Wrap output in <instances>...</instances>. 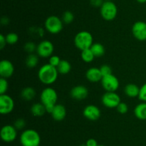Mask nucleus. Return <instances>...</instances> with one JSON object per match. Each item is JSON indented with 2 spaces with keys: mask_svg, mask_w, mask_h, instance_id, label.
<instances>
[{
  "mask_svg": "<svg viewBox=\"0 0 146 146\" xmlns=\"http://www.w3.org/2000/svg\"><path fill=\"white\" fill-rule=\"evenodd\" d=\"M61 19L64 24H71L74 20V14L71 11H66L63 14Z\"/></svg>",
  "mask_w": 146,
  "mask_h": 146,
  "instance_id": "nucleus-26",
  "label": "nucleus"
},
{
  "mask_svg": "<svg viewBox=\"0 0 146 146\" xmlns=\"http://www.w3.org/2000/svg\"><path fill=\"white\" fill-rule=\"evenodd\" d=\"M117 111L120 113V114H126L128 111V106L126 103L123 102H121L116 107Z\"/></svg>",
  "mask_w": 146,
  "mask_h": 146,
  "instance_id": "nucleus-31",
  "label": "nucleus"
},
{
  "mask_svg": "<svg viewBox=\"0 0 146 146\" xmlns=\"http://www.w3.org/2000/svg\"><path fill=\"white\" fill-rule=\"evenodd\" d=\"M61 58L57 55H52L48 59V63L54 67H57L61 62Z\"/></svg>",
  "mask_w": 146,
  "mask_h": 146,
  "instance_id": "nucleus-33",
  "label": "nucleus"
},
{
  "mask_svg": "<svg viewBox=\"0 0 146 146\" xmlns=\"http://www.w3.org/2000/svg\"><path fill=\"white\" fill-rule=\"evenodd\" d=\"M9 88L8 81L6 78H0V94H6Z\"/></svg>",
  "mask_w": 146,
  "mask_h": 146,
  "instance_id": "nucleus-29",
  "label": "nucleus"
},
{
  "mask_svg": "<svg viewBox=\"0 0 146 146\" xmlns=\"http://www.w3.org/2000/svg\"><path fill=\"white\" fill-rule=\"evenodd\" d=\"M90 49L94 53L95 57H101L105 54V47L101 43H94Z\"/></svg>",
  "mask_w": 146,
  "mask_h": 146,
  "instance_id": "nucleus-23",
  "label": "nucleus"
},
{
  "mask_svg": "<svg viewBox=\"0 0 146 146\" xmlns=\"http://www.w3.org/2000/svg\"><path fill=\"white\" fill-rule=\"evenodd\" d=\"M98 146H106V145H98Z\"/></svg>",
  "mask_w": 146,
  "mask_h": 146,
  "instance_id": "nucleus-42",
  "label": "nucleus"
},
{
  "mask_svg": "<svg viewBox=\"0 0 146 146\" xmlns=\"http://www.w3.org/2000/svg\"><path fill=\"white\" fill-rule=\"evenodd\" d=\"M138 98L142 102H146V83L143 84L140 88V92L139 95H138Z\"/></svg>",
  "mask_w": 146,
  "mask_h": 146,
  "instance_id": "nucleus-34",
  "label": "nucleus"
},
{
  "mask_svg": "<svg viewBox=\"0 0 146 146\" xmlns=\"http://www.w3.org/2000/svg\"><path fill=\"white\" fill-rule=\"evenodd\" d=\"M38 54H36L34 53L29 54L26 58L25 64L28 68L33 69L37 66L38 64Z\"/></svg>",
  "mask_w": 146,
  "mask_h": 146,
  "instance_id": "nucleus-24",
  "label": "nucleus"
},
{
  "mask_svg": "<svg viewBox=\"0 0 146 146\" xmlns=\"http://www.w3.org/2000/svg\"><path fill=\"white\" fill-rule=\"evenodd\" d=\"M100 13L102 18L106 21H112L116 17L118 8L113 1H106L100 7Z\"/></svg>",
  "mask_w": 146,
  "mask_h": 146,
  "instance_id": "nucleus-6",
  "label": "nucleus"
},
{
  "mask_svg": "<svg viewBox=\"0 0 146 146\" xmlns=\"http://www.w3.org/2000/svg\"><path fill=\"white\" fill-rule=\"evenodd\" d=\"M7 44V40H6V36L3 34H0V50H3L6 47Z\"/></svg>",
  "mask_w": 146,
  "mask_h": 146,
  "instance_id": "nucleus-36",
  "label": "nucleus"
},
{
  "mask_svg": "<svg viewBox=\"0 0 146 146\" xmlns=\"http://www.w3.org/2000/svg\"><path fill=\"white\" fill-rule=\"evenodd\" d=\"M36 47L37 45H36V44L33 42H27L25 43L24 46V49L25 50L26 52L29 54H33L35 51H36Z\"/></svg>",
  "mask_w": 146,
  "mask_h": 146,
  "instance_id": "nucleus-28",
  "label": "nucleus"
},
{
  "mask_svg": "<svg viewBox=\"0 0 146 146\" xmlns=\"http://www.w3.org/2000/svg\"><path fill=\"white\" fill-rule=\"evenodd\" d=\"M31 113L35 117H41L46 113V110L43 103L36 102L31 107Z\"/></svg>",
  "mask_w": 146,
  "mask_h": 146,
  "instance_id": "nucleus-20",
  "label": "nucleus"
},
{
  "mask_svg": "<svg viewBox=\"0 0 146 146\" xmlns=\"http://www.w3.org/2000/svg\"><path fill=\"white\" fill-rule=\"evenodd\" d=\"M104 2V0H90V3L94 7H101Z\"/></svg>",
  "mask_w": 146,
  "mask_h": 146,
  "instance_id": "nucleus-37",
  "label": "nucleus"
},
{
  "mask_svg": "<svg viewBox=\"0 0 146 146\" xmlns=\"http://www.w3.org/2000/svg\"><path fill=\"white\" fill-rule=\"evenodd\" d=\"M33 29L32 33H34L35 36H38V37H43L44 35V29L41 27H38V28H31Z\"/></svg>",
  "mask_w": 146,
  "mask_h": 146,
  "instance_id": "nucleus-35",
  "label": "nucleus"
},
{
  "mask_svg": "<svg viewBox=\"0 0 146 146\" xmlns=\"http://www.w3.org/2000/svg\"><path fill=\"white\" fill-rule=\"evenodd\" d=\"M0 135L1 140L5 143H12L17 139V130L14 125H5L1 127Z\"/></svg>",
  "mask_w": 146,
  "mask_h": 146,
  "instance_id": "nucleus-9",
  "label": "nucleus"
},
{
  "mask_svg": "<svg viewBox=\"0 0 146 146\" xmlns=\"http://www.w3.org/2000/svg\"><path fill=\"white\" fill-rule=\"evenodd\" d=\"M58 73L61 74H67L71 72V64L68 60H61L59 64L56 67Z\"/></svg>",
  "mask_w": 146,
  "mask_h": 146,
  "instance_id": "nucleus-22",
  "label": "nucleus"
},
{
  "mask_svg": "<svg viewBox=\"0 0 146 146\" xmlns=\"http://www.w3.org/2000/svg\"><path fill=\"white\" fill-rule=\"evenodd\" d=\"M134 115L141 120H146V102H142L134 108Z\"/></svg>",
  "mask_w": 146,
  "mask_h": 146,
  "instance_id": "nucleus-19",
  "label": "nucleus"
},
{
  "mask_svg": "<svg viewBox=\"0 0 146 146\" xmlns=\"http://www.w3.org/2000/svg\"><path fill=\"white\" fill-rule=\"evenodd\" d=\"M99 69L101 70V72L102 74L103 77L112 74V69L108 64H103V65L100 67Z\"/></svg>",
  "mask_w": 146,
  "mask_h": 146,
  "instance_id": "nucleus-30",
  "label": "nucleus"
},
{
  "mask_svg": "<svg viewBox=\"0 0 146 146\" xmlns=\"http://www.w3.org/2000/svg\"><path fill=\"white\" fill-rule=\"evenodd\" d=\"M86 146H98V142L96 139L94 138H90L88 140H87V141L86 142Z\"/></svg>",
  "mask_w": 146,
  "mask_h": 146,
  "instance_id": "nucleus-38",
  "label": "nucleus"
},
{
  "mask_svg": "<svg viewBox=\"0 0 146 146\" xmlns=\"http://www.w3.org/2000/svg\"><path fill=\"white\" fill-rule=\"evenodd\" d=\"M86 77L91 82H98L101 81L103 75L99 68L93 67L87 70L86 72Z\"/></svg>",
  "mask_w": 146,
  "mask_h": 146,
  "instance_id": "nucleus-17",
  "label": "nucleus"
},
{
  "mask_svg": "<svg viewBox=\"0 0 146 146\" xmlns=\"http://www.w3.org/2000/svg\"><path fill=\"white\" fill-rule=\"evenodd\" d=\"M1 23L3 25H7L9 23V19L7 17H3L1 19Z\"/></svg>",
  "mask_w": 146,
  "mask_h": 146,
  "instance_id": "nucleus-39",
  "label": "nucleus"
},
{
  "mask_svg": "<svg viewBox=\"0 0 146 146\" xmlns=\"http://www.w3.org/2000/svg\"><path fill=\"white\" fill-rule=\"evenodd\" d=\"M79 146H86V144H81V145H80Z\"/></svg>",
  "mask_w": 146,
  "mask_h": 146,
  "instance_id": "nucleus-41",
  "label": "nucleus"
},
{
  "mask_svg": "<svg viewBox=\"0 0 146 146\" xmlns=\"http://www.w3.org/2000/svg\"><path fill=\"white\" fill-rule=\"evenodd\" d=\"M105 1H112L113 0H105Z\"/></svg>",
  "mask_w": 146,
  "mask_h": 146,
  "instance_id": "nucleus-43",
  "label": "nucleus"
},
{
  "mask_svg": "<svg viewBox=\"0 0 146 146\" xmlns=\"http://www.w3.org/2000/svg\"><path fill=\"white\" fill-rule=\"evenodd\" d=\"M94 44V39L91 33L88 31H81L76 34L74 37V44L78 50H82L90 49Z\"/></svg>",
  "mask_w": 146,
  "mask_h": 146,
  "instance_id": "nucleus-4",
  "label": "nucleus"
},
{
  "mask_svg": "<svg viewBox=\"0 0 146 146\" xmlns=\"http://www.w3.org/2000/svg\"><path fill=\"white\" fill-rule=\"evenodd\" d=\"M14 127L17 128V130H22L26 126V121L24 118H18L15 120L14 124Z\"/></svg>",
  "mask_w": 146,
  "mask_h": 146,
  "instance_id": "nucleus-32",
  "label": "nucleus"
},
{
  "mask_svg": "<svg viewBox=\"0 0 146 146\" xmlns=\"http://www.w3.org/2000/svg\"><path fill=\"white\" fill-rule=\"evenodd\" d=\"M40 99H41V102L45 106L46 113L51 114L54 110V106L57 104L58 94L53 87H47L41 92Z\"/></svg>",
  "mask_w": 146,
  "mask_h": 146,
  "instance_id": "nucleus-2",
  "label": "nucleus"
},
{
  "mask_svg": "<svg viewBox=\"0 0 146 146\" xmlns=\"http://www.w3.org/2000/svg\"><path fill=\"white\" fill-rule=\"evenodd\" d=\"M103 104L107 108H116L121 103V100L120 96L115 92H106L101 98Z\"/></svg>",
  "mask_w": 146,
  "mask_h": 146,
  "instance_id": "nucleus-8",
  "label": "nucleus"
},
{
  "mask_svg": "<svg viewBox=\"0 0 146 146\" xmlns=\"http://www.w3.org/2000/svg\"><path fill=\"white\" fill-rule=\"evenodd\" d=\"M139 3H141V4H143V3H145L146 2V0H136Z\"/></svg>",
  "mask_w": 146,
  "mask_h": 146,
  "instance_id": "nucleus-40",
  "label": "nucleus"
},
{
  "mask_svg": "<svg viewBox=\"0 0 146 146\" xmlns=\"http://www.w3.org/2000/svg\"><path fill=\"white\" fill-rule=\"evenodd\" d=\"M84 117L91 121H96L101 117V112L99 107L95 104H88L83 110Z\"/></svg>",
  "mask_w": 146,
  "mask_h": 146,
  "instance_id": "nucleus-13",
  "label": "nucleus"
},
{
  "mask_svg": "<svg viewBox=\"0 0 146 146\" xmlns=\"http://www.w3.org/2000/svg\"><path fill=\"white\" fill-rule=\"evenodd\" d=\"M51 115L55 121H62L66 116V109L63 104H56L54 106V108Z\"/></svg>",
  "mask_w": 146,
  "mask_h": 146,
  "instance_id": "nucleus-16",
  "label": "nucleus"
},
{
  "mask_svg": "<svg viewBox=\"0 0 146 146\" xmlns=\"http://www.w3.org/2000/svg\"><path fill=\"white\" fill-rule=\"evenodd\" d=\"M14 72V67L13 63L8 60H2L0 62V75L1 77L9 78L11 77Z\"/></svg>",
  "mask_w": 146,
  "mask_h": 146,
  "instance_id": "nucleus-15",
  "label": "nucleus"
},
{
  "mask_svg": "<svg viewBox=\"0 0 146 146\" xmlns=\"http://www.w3.org/2000/svg\"><path fill=\"white\" fill-rule=\"evenodd\" d=\"M14 101L9 94H0V113L1 115H8L14 110Z\"/></svg>",
  "mask_w": 146,
  "mask_h": 146,
  "instance_id": "nucleus-11",
  "label": "nucleus"
},
{
  "mask_svg": "<svg viewBox=\"0 0 146 146\" xmlns=\"http://www.w3.org/2000/svg\"><path fill=\"white\" fill-rule=\"evenodd\" d=\"M133 35L139 41L146 40V22L143 21H135L132 26Z\"/></svg>",
  "mask_w": 146,
  "mask_h": 146,
  "instance_id": "nucleus-12",
  "label": "nucleus"
},
{
  "mask_svg": "<svg viewBox=\"0 0 146 146\" xmlns=\"http://www.w3.org/2000/svg\"><path fill=\"white\" fill-rule=\"evenodd\" d=\"M64 27L62 19L57 16L52 15L47 17L44 22V28L51 34H57L61 32Z\"/></svg>",
  "mask_w": 146,
  "mask_h": 146,
  "instance_id": "nucleus-5",
  "label": "nucleus"
},
{
  "mask_svg": "<svg viewBox=\"0 0 146 146\" xmlns=\"http://www.w3.org/2000/svg\"><path fill=\"white\" fill-rule=\"evenodd\" d=\"M21 146H39L41 136L34 129H27L21 133L19 137Z\"/></svg>",
  "mask_w": 146,
  "mask_h": 146,
  "instance_id": "nucleus-3",
  "label": "nucleus"
},
{
  "mask_svg": "<svg viewBox=\"0 0 146 146\" xmlns=\"http://www.w3.org/2000/svg\"><path fill=\"white\" fill-rule=\"evenodd\" d=\"M54 46L49 40H42L38 44L36 47V54L41 58H49L53 55Z\"/></svg>",
  "mask_w": 146,
  "mask_h": 146,
  "instance_id": "nucleus-7",
  "label": "nucleus"
},
{
  "mask_svg": "<svg viewBox=\"0 0 146 146\" xmlns=\"http://www.w3.org/2000/svg\"><path fill=\"white\" fill-rule=\"evenodd\" d=\"M140 88L141 87H139L137 84H134V83H129V84H126V86L125 87L124 92H125V94L128 97L135 98L136 97H138L140 92Z\"/></svg>",
  "mask_w": 146,
  "mask_h": 146,
  "instance_id": "nucleus-18",
  "label": "nucleus"
},
{
  "mask_svg": "<svg viewBox=\"0 0 146 146\" xmlns=\"http://www.w3.org/2000/svg\"><path fill=\"white\" fill-rule=\"evenodd\" d=\"M36 90L31 87H26L21 91V97L25 101H31L36 97Z\"/></svg>",
  "mask_w": 146,
  "mask_h": 146,
  "instance_id": "nucleus-21",
  "label": "nucleus"
},
{
  "mask_svg": "<svg viewBox=\"0 0 146 146\" xmlns=\"http://www.w3.org/2000/svg\"><path fill=\"white\" fill-rule=\"evenodd\" d=\"M58 74L59 73L56 67L48 63L44 64L39 68L38 71V78L43 84L50 85L56 81Z\"/></svg>",
  "mask_w": 146,
  "mask_h": 146,
  "instance_id": "nucleus-1",
  "label": "nucleus"
},
{
  "mask_svg": "<svg viewBox=\"0 0 146 146\" xmlns=\"http://www.w3.org/2000/svg\"><path fill=\"white\" fill-rule=\"evenodd\" d=\"M101 82L103 88L106 92H115L120 85L118 79L113 74L103 77Z\"/></svg>",
  "mask_w": 146,
  "mask_h": 146,
  "instance_id": "nucleus-10",
  "label": "nucleus"
},
{
  "mask_svg": "<svg viewBox=\"0 0 146 146\" xmlns=\"http://www.w3.org/2000/svg\"><path fill=\"white\" fill-rule=\"evenodd\" d=\"M81 57L83 61L86 63H90L93 62V60L95 58L94 53L91 50V49H86L81 51Z\"/></svg>",
  "mask_w": 146,
  "mask_h": 146,
  "instance_id": "nucleus-25",
  "label": "nucleus"
},
{
  "mask_svg": "<svg viewBox=\"0 0 146 146\" xmlns=\"http://www.w3.org/2000/svg\"><path fill=\"white\" fill-rule=\"evenodd\" d=\"M6 40H7V44L13 45L19 41V36L15 32H9L6 35Z\"/></svg>",
  "mask_w": 146,
  "mask_h": 146,
  "instance_id": "nucleus-27",
  "label": "nucleus"
},
{
  "mask_svg": "<svg viewBox=\"0 0 146 146\" xmlns=\"http://www.w3.org/2000/svg\"><path fill=\"white\" fill-rule=\"evenodd\" d=\"M70 95L76 100H83L88 95V90L86 86L78 84L73 87L70 91Z\"/></svg>",
  "mask_w": 146,
  "mask_h": 146,
  "instance_id": "nucleus-14",
  "label": "nucleus"
}]
</instances>
